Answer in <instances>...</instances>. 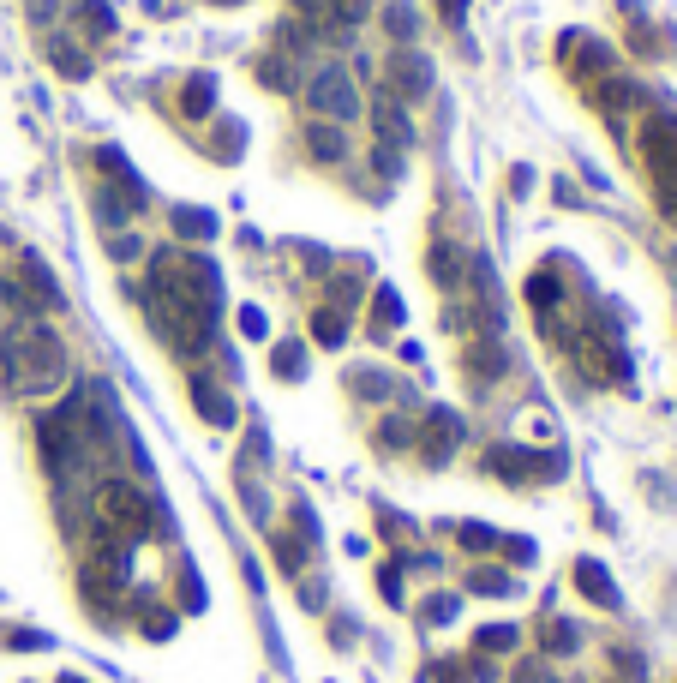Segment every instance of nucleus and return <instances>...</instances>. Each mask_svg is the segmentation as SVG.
I'll list each match as a JSON object with an SVG mask.
<instances>
[{
	"label": "nucleus",
	"mask_w": 677,
	"mask_h": 683,
	"mask_svg": "<svg viewBox=\"0 0 677 683\" xmlns=\"http://www.w3.org/2000/svg\"><path fill=\"white\" fill-rule=\"evenodd\" d=\"M66 384V348L42 324H18L0 336V396H48Z\"/></svg>",
	"instance_id": "obj_1"
},
{
	"label": "nucleus",
	"mask_w": 677,
	"mask_h": 683,
	"mask_svg": "<svg viewBox=\"0 0 677 683\" xmlns=\"http://www.w3.org/2000/svg\"><path fill=\"white\" fill-rule=\"evenodd\" d=\"M150 300L198 318V324H216V306H222V282H216V264L198 258V252H156L150 258Z\"/></svg>",
	"instance_id": "obj_2"
},
{
	"label": "nucleus",
	"mask_w": 677,
	"mask_h": 683,
	"mask_svg": "<svg viewBox=\"0 0 677 683\" xmlns=\"http://www.w3.org/2000/svg\"><path fill=\"white\" fill-rule=\"evenodd\" d=\"M156 528V510L150 498L132 486V480H102L96 486V540H114V546H132Z\"/></svg>",
	"instance_id": "obj_3"
},
{
	"label": "nucleus",
	"mask_w": 677,
	"mask_h": 683,
	"mask_svg": "<svg viewBox=\"0 0 677 683\" xmlns=\"http://www.w3.org/2000/svg\"><path fill=\"white\" fill-rule=\"evenodd\" d=\"M480 474H492V480H504V486H528V480H564V456H558V450L534 456V450H522V444H492V450L480 456Z\"/></svg>",
	"instance_id": "obj_4"
},
{
	"label": "nucleus",
	"mask_w": 677,
	"mask_h": 683,
	"mask_svg": "<svg viewBox=\"0 0 677 683\" xmlns=\"http://www.w3.org/2000/svg\"><path fill=\"white\" fill-rule=\"evenodd\" d=\"M426 90H432V60L414 42L390 48V60H384V96L390 102H420Z\"/></svg>",
	"instance_id": "obj_5"
},
{
	"label": "nucleus",
	"mask_w": 677,
	"mask_h": 683,
	"mask_svg": "<svg viewBox=\"0 0 677 683\" xmlns=\"http://www.w3.org/2000/svg\"><path fill=\"white\" fill-rule=\"evenodd\" d=\"M306 108L318 114V120H354L360 114V90H354V78L342 72V66H324L318 78H312V90H306Z\"/></svg>",
	"instance_id": "obj_6"
},
{
	"label": "nucleus",
	"mask_w": 677,
	"mask_h": 683,
	"mask_svg": "<svg viewBox=\"0 0 677 683\" xmlns=\"http://www.w3.org/2000/svg\"><path fill=\"white\" fill-rule=\"evenodd\" d=\"M456 444H462V414H456V408H432L426 426H420V456L438 468V462L456 456Z\"/></svg>",
	"instance_id": "obj_7"
},
{
	"label": "nucleus",
	"mask_w": 677,
	"mask_h": 683,
	"mask_svg": "<svg viewBox=\"0 0 677 683\" xmlns=\"http://www.w3.org/2000/svg\"><path fill=\"white\" fill-rule=\"evenodd\" d=\"M426 270H432V282H438L444 294L468 288V252H462L456 240H432V252H426Z\"/></svg>",
	"instance_id": "obj_8"
},
{
	"label": "nucleus",
	"mask_w": 677,
	"mask_h": 683,
	"mask_svg": "<svg viewBox=\"0 0 677 683\" xmlns=\"http://www.w3.org/2000/svg\"><path fill=\"white\" fill-rule=\"evenodd\" d=\"M462 366H468V378H474V384H498V378L510 372V354H504V342H498V336H486V342H474V348L462 354Z\"/></svg>",
	"instance_id": "obj_9"
},
{
	"label": "nucleus",
	"mask_w": 677,
	"mask_h": 683,
	"mask_svg": "<svg viewBox=\"0 0 677 683\" xmlns=\"http://www.w3.org/2000/svg\"><path fill=\"white\" fill-rule=\"evenodd\" d=\"M564 54H570V72L576 78H600L612 66V48L600 36H564Z\"/></svg>",
	"instance_id": "obj_10"
},
{
	"label": "nucleus",
	"mask_w": 677,
	"mask_h": 683,
	"mask_svg": "<svg viewBox=\"0 0 677 683\" xmlns=\"http://www.w3.org/2000/svg\"><path fill=\"white\" fill-rule=\"evenodd\" d=\"M576 588H582V600H594V606H606V612L624 606V600H618V582H612L606 564H594V558H576Z\"/></svg>",
	"instance_id": "obj_11"
},
{
	"label": "nucleus",
	"mask_w": 677,
	"mask_h": 683,
	"mask_svg": "<svg viewBox=\"0 0 677 683\" xmlns=\"http://www.w3.org/2000/svg\"><path fill=\"white\" fill-rule=\"evenodd\" d=\"M306 156L324 162V168L342 162V156H348V132H342L336 120H312V126H306Z\"/></svg>",
	"instance_id": "obj_12"
},
{
	"label": "nucleus",
	"mask_w": 677,
	"mask_h": 683,
	"mask_svg": "<svg viewBox=\"0 0 677 683\" xmlns=\"http://www.w3.org/2000/svg\"><path fill=\"white\" fill-rule=\"evenodd\" d=\"M96 168H108V174H114V192H120V198H126L132 210L144 204V180L132 174V162H126V156H120L114 144H102V150H96Z\"/></svg>",
	"instance_id": "obj_13"
},
{
	"label": "nucleus",
	"mask_w": 677,
	"mask_h": 683,
	"mask_svg": "<svg viewBox=\"0 0 677 683\" xmlns=\"http://www.w3.org/2000/svg\"><path fill=\"white\" fill-rule=\"evenodd\" d=\"M192 408H198L210 426H234V402H228V390H216L204 372H192Z\"/></svg>",
	"instance_id": "obj_14"
},
{
	"label": "nucleus",
	"mask_w": 677,
	"mask_h": 683,
	"mask_svg": "<svg viewBox=\"0 0 677 683\" xmlns=\"http://www.w3.org/2000/svg\"><path fill=\"white\" fill-rule=\"evenodd\" d=\"M402 318H408L402 294H396V288H378V294H372V318H366V324H372V336H378V342H390V336L402 330Z\"/></svg>",
	"instance_id": "obj_15"
},
{
	"label": "nucleus",
	"mask_w": 677,
	"mask_h": 683,
	"mask_svg": "<svg viewBox=\"0 0 677 683\" xmlns=\"http://www.w3.org/2000/svg\"><path fill=\"white\" fill-rule=\"evenodd\" d=\"M180 108H186L192 120H198V114H210V108H216V78H210V72H192V78H186V90H180Z\"/></svg>",
	"instance_id": "obj_16"
},
{
	"label": "nucleus",
	"mask_w": 677,
	"mask_h": 683,
	"mask_svg": "<svg viewBox=\"0 0 677 683\" xmlns=\"http://www.w3.org/2000/svg\"><path fill=\"white\" fill-rule=\"evenodd\" d=\"M378 132H384V144H396V150H402V144H414V126H408L402 102H390V96L378 102Z\"/></svg>",
	"instance_id": "obj_17"
},
{
	"label": "nucleus",
	"mask_w": 677,
	"mask_h": 683,
	"mask_svg": "<svg viewBox=\"0 0 677 683\" xmlns=\"http://www.w3.org/2000/svg\"><path fill=\"white\" fill-rule=\"evenodd\" d=\"M342 336H348V312L318 306V312H312V342H318V348H342Z\"/></svg>",
	"instance_id": "obj_18"
},
{
	"label": "nucleus",
	"mask_w": 677,
	"mask_h": 683,
	"mask_svg": "<svg viewBox=\"0 0 677 683\" xmlns=\"http://www.w3.org/2000/svg\"><path fill=\"white\" fill-rule=\"evenodd\" d=\"M174 234H180V240H210V234H216V216H210V210L180 204V210H174Z\"/></svg>",
	"instance_id": "obj_19"
},
{
	"label": "nucleus",
	"mask_w": 677,
	"mask_h": 683,
	"mask_svg": "<svg viewBox=\"0 0 677 683\" xmlns=\"http://www.w3.org/2000/svg\"><path fill=\"white\" fill-rule=\"evenodd\" d=\"M540 642H546V654H576V648H582V630H576L570 618H546Z\"/></svg>",
	"instance_id": "obj_20"
},
{
	"label": "nucleus",
	"mask_w": 677,
	"mask_h": 683,
	"mask_svg": "<svg viewBox=\"0 0 677 683\" xmlns=\"http://www.w3.org/2000/svg\"><path fill=\"white\" fill-rule=\"evenodd\" d=\"M516 642H522V630H516V624H492V630H480V636H474V654H480V660H492V654H510Z\"/></svg>",
	"instance_id": "obj_21"
},
{
	"label": "nucleus",
	"mask_w": 677,
	"mask_h": 683,
	"mask_svg": "<svg viewBox=\"0 0 677 683\" xmlns=\"http://www.w3.org/2000/svg\"><path fill=\"white\" fill-rule=\"evenodd\" d=\"M240 144H246V126H240V120H216L210 156H216V162H234V156H240Z\"/></svg>",
	"instance_id": "obj_22"
},
{
	"label": "nucleus",
	"mask_w": 677,
	"mask_h": 683,
	"mask_svg": "<svg viewBox=\"0 0 677 683\" xmlns=\"http://www.w3.org/2000/svg\"><path fill=\"white\" fill-rule=\"evenodd\" d=\"M558 294H564V288H558L552 270H534V276H528V306H534V312H558Z\"/></svg>",
	"instance_id": "obj_23"
},
{
	"label": "nucleus",
	"mask_w": 677,
	"mask_h": 683,
	"mask_svg": "<svg viewBox=\"0 0 677 683\" xmlns=\"http://www.w3.org/2000/svg\"><path fill=\"white\" fill-rule=\"evenodd\" d=\"M270 372L294 384V378L306 372V348H300V342H276V348H270Z\"/></svg>",
	"instance_id": "obj_24"
},
{
	"label": "nucleus",
	"mask_w": 677,
	"mask_h": 683,
	"mask_svg": "<svg viewBox=\"0 0 677 683\" xmlns=\"http://www.w3.org/2000/svg\"><path fill=\"white\" fill-rule=\"evenodd\" d=\"M408 444H414V426L408 420H396V414L378 420V450H408Z\"/></svg>",
	"instance_id": "obj_25"
},
{
	"label": "nucleus",
	"mask_w": 677,
	"mask_h": 683,
	"mask_svg": "<svg viewBox=\"0 0 677 683\" xmlns=\"http://www.w3.org/2000/svg\"><path fill=\"white\" fill-rule=\"evenodd\" d=\"M414 24H420V18H414V6H402V0L384 12V30H390L396 42H414Z\"/></svg>",
	"instance_id": "obj_26"
},
{
	"label": "nucleus",
	"mask_w": 677,
	"mask_h": 683,
	"mask_svg": "<svg viewBox=\"0 0 677 683\" xmlns=\"http://www.w3.org/2000/svg\"><path fill=\"white\" fill-rule=\"evenodd\" d=\"M48 60H54L66 78H84V72H90V60H84L78 48H66V42H54V48H48Z\"/></svg>",
	"instance_id": "obj_27"
},
{
	"label": "nucleus",
	"mask_w": 677,
	"mask_h": 683,
	"mask_svg": "<svg viewBox=\"0 0 677 683\" xmlns=\"http://www.w3.org/2000/svg\"><path fill=\"white\" fill-rule=\"evenodd\" d=\"M330 306H336V312L360 306V276H336V282H330Z\"/></svg>",
	"instance_id": "obj_28"
},
{
	"label": "nucleus",
	"mask_w": 677,
	"mask_h": 683,
	"mask_svg": "<svg viewBox=\"0 0 677 683\" xmlns=\"http://www.w3.org/2000/svg\"><path fill=\"white\" fill-rule=\"evenodd\" d=\"M354 396H366V402H378V396H390V378L366 366V372H354Z\"/></svg>",
	"instance_id": "obj_29"
},
{
	"label": "nucleus",
	"mask_w": 677,
	"mask_h": 683,
	"mask_svg": "<svg viewBox=\"0 0 677 683\" xmlns=\"http://www.w3.org/2000/svg\"><path fill=\"white\" fill-rule=\"evenodd\" d=\"M456 540H462L468 552H492V546H498V534H492V528H480V522H462V528H456Z\"/></svg>",
	"instance_id": "obj_30"
},
{
	"label": "nucleus",
	"mask_w": 677,
	"mask_h": 683,
	"mask_svg": "<svg viewBox=\"0 0 677 683\" xmlns=\"http://www.w3.org/2000/svg\"><path fill=\"white\" fill-rule=\"evenodd\" d=\"M276 564H282V576H300L306 570V546L300 540H276Z\"/></svg>",
	"instance_id": "obj_31"
},
{
	"label": "nucleus",
	"mask_w": 677,
	"mask_h": 683,
	"mask_svg": "<svg viewBox=\"0 0 677 683\" xmlns=\"http://www.w3.org/2000/svg\"><path fill=\"white\" fill-rule=\"evenodd\" d=\"M468 588H474V594H510L516 582H510L504 570H474V576H468Z\"/></svg>",
	"instance_id": "obj_32"
},
{
	"label": "nucleus",
	"mask_w": 677,
	"mask_h": 683,
	"mask_svg": "<svg viewBox=\"0 0 677 683\" xmlns=\"http://www.w3.org/2000/svg\"><path fill=\"white\" fill-rule=\"evenodd\" d=\"M366 18V0H330V24H342V30H354Z\"/></svg>",
	"instance_id": "obj_33"
},
{
	"label": "nucleus",
	"mask_w": 677,
	"mask_h": 683,
	"mask_svg": "<svg viewBox=\"0 0 677 683\" xmlns=\"http://www.w3.org/2000/svg\"><path fill=\"white\" fill-rule=\"evenodd\" d=\"M258 78H264L270 90H288V84H294V72H288V66L276 60V54H270V60H258Z\"/></svg>",
	"instance_id": "obj_34"
},
{
	"label": "nucleus",
	"mask_w": 677,
	"mask_h": 683,
	"mask_svg": "<svg viewBox=\"0 0 677 683\" xmlns=\"http://www.w3.org/2000/svg\"><path fill=\"white\" fill-rule=\"evenodd\" d=\"M234 324H240V336H246V342H258V336H264V306H240V312H234Z\"/></svg>",
	"instance_id": "obj_35"
},
{
	"label": "nucleus",
	"mask_w": 677,
	"mask_h": 683,
	"mask_svg": "<svg viewBox=\"0 0 677 683\" xmlns=\"http://www.w3.org/2000/svg\"><path fill=\"white\" fill-rule=\"evenodd\" d=\"M294 528H300V546L312 552V546H318V516H312V510H306L300 498H294Z\"/></svg>",
	"instance_id": "obj_36"
},
{
	"label": "nucleus",
	"mask_w": 677,
	"mask_h": 683,
	"mask_svg": "<svg viewBox=\"0 0 677 683\" xmlns=\"http://www.w3.org/2000/svg\"><path fill=\"white\" fill-rule=\"evenodd\" d=\"M456 606H462L456 594H432V600H426V624H450V618H456Z\"/></svg>",
	"instance_id": "obj_37"
},
{
	"label": "nucleus",
	"mask_w": 677,
	"mask_h": 683,
	"mask_svg": "<svg viewBox=\"0 0 677 683\" xmlns=\"http://www.w3.org/2000/svg\"><path fill=\"white\" fill-rule=\"evenodd\" d=\"M0 642H6V648H18V654H36V648H48V636H36V630H0Z\"/></svg>",
	"instance_id": "obj_38"
},
{
	"label": "nucleus",
	"mask_w": 677,
	"mask_h": 683,
	"mask_svg": "<svg viewBox=\"0 0 677 683\" xmlns=\"http://www.w3.org/2000/svg\"><path fill=\"white\" fill-rule=\"evenodd\" d=\"M84 24L108 36V30H114V12H108V0H84Z\"/></svg>",
	"instance_id": "obj_39"
},
{
	"label": "nucleus",
	"mask_w": 677,
	"mask_h": 683,
	"mask_svg": "<svg viewBox=\"0 0 677 683\" xmlns=\"http://www.w3.org/2000/svg\"><path fill=\"white\" fill-rule=\"evenodd\" d=\"M432 683H474V666H468V660H444V666L432 672Z\"/></svg>",
	"instance_id": "obj_40"
},
{
	"label": "nucleus",
	"mask_w": 677,
	"mask_h": 683,
	"mask_svg": "<svg viewBox=\"0 0 677 683\" xmlns=\"http://www.w3.org/2000/svg\"><path fill=\"white\" fill-rule=\"evenodd\" d=\"M138 630L162 642V636H174V612H144V624H138Z\"/></svg>",
	"instance_id": "obj_41"
},
{
	"label": "nucleus",
	"mask_w": 677,
	"mask_h": 683,
	"mask_svg": "<svg viewBox=\"0 0 677 683\" xmlns=\"http://www.w3.org/2000/svg\"><path fill=\"white\" fill-rule=\"evenodd\" d=\"M378 594H384L390 606L402 600V576H396V564H384V570H378Z\"/></svg>",
	"instance_id": "obj_42"
},
{
	"label": "nucleus",
	"mask_w": 677,
	"mask_h": 683,
	"mask_svg": "<svg viewBox=\"0 0 677 683\" xmlns=\"http://www.w3.org/2000/svg\"><path fill=\"white\" fill-rule=\"evenodd\" d=\"M180 606H186V612H198V606H204V582H198V576H186V582H180Z\"/></svg>",
	"instance_id": "obj_43"
},
{
	"label": "nucleus",
	"mask_w": 677,
	"mask_h": 683,
	"mask_svg": "<svg viewBox=\"0 0 677 683\" xmlns=\"http://www.w3.org/2000/svg\"><path fill=\"white\" fill-rule=\"evenodd\" d=\"M498 546H504L510 564H528V558H534V540H498Z\"/></svg>",
	"instance_id": "obj_44"
},
{
	"label": "nucleus",
	"mask_w": 677,
	"mask_h": 683,
	"mask_svg": "<svg viewBox=\"0 0 677 683\" xmlns=\"http://www.w3.org/2000/svg\"><path fill=\"white\" fill-rule=\"evenodd\" d=\"M108 252L126 264V258H138V240H132V234H114V240H108Z\"/></svg>",
	"instance_id": "obj_45"
},
{
	"label": "nucleus",
	"mask_w": 677,
	"mask_h": 683,
	"mask_svg": "<svg viewBox=\"0 0 677 683\" xmlns=\"http://www.w3.org/2000/svg\"><path fill=\"white\" fill-rule=\"evenodd\" d=\"M300 606L318 612V606H324V582H306V588H300Z\"/></svg>",
	"instance_id": "obj_46"
},
{
	"label": "nucleus",
	"mask_w": 677,
	"mask_h": 683,
	"mask_svg": "<svg viewBox=\"0 0 677 683\" xmlns=\"http://www.w3.org/2000/svg\"><path fill=\"white\" fill-rule=\"evenodd\" d=\"M432 6H438L450 24H462V18H468V0H432Z\"/></svg>",
	"instance_id": "obj_47"
},
{
	"label": "nucleus",
	"mask_w": 677,
	"mask_h": 683,
	"mask_svg": "<svg viewBox=\"0 0 677 683\" xmlns=\"http://www.w3.org/2000/svg\"><path fill=\"white\" fill-rule=\"evenodd\" d=\"M522 683H552V678H546V672H528V678H522Z\"/></svg>",
	"instance_id": "obj_48"
},
{
	"label": "nucleus",
	"mask_w": 677,
	"mask_h": 683,
	"mask_svg": "<svg viewBox=\"0 0 677 683\" xmlns=\"http://www.w3.org/2000/svg\"><path fill=\"white\" fill-rule=\"evenodd\" d=\"M216 6H240V0H216Z\"/></svg>",
	"instance_id": "obj_49"
},
{
	"label": "nucleus",
	"mask_w": 677,
	"mask_h": 683,
	"mask_svg": "<svg viewBox=\"0 0 677 683\" xmlns=\"http://www.w3.org/2000/svg\"><path fill=\"white\" fill-rule=\"evenodd\" d=\"M60 683H84V678H60Z\"/></svg>",
	"instance_id": "obj_50"
}]
</instances>
